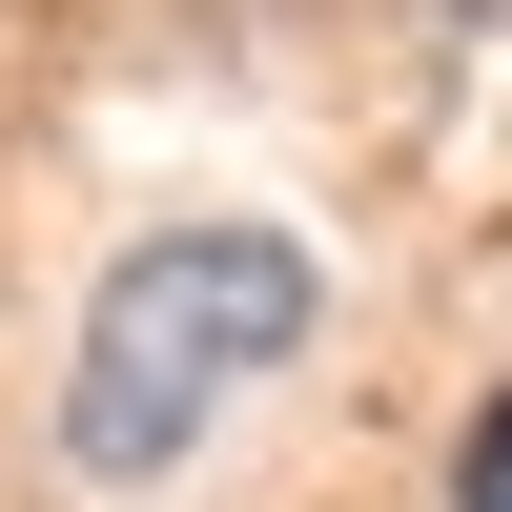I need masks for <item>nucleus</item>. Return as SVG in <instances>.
Segmentation results:
<instances>
[{
	"label": "nucleus",
	"mask_w": 512,
	"mask_h": 512,
	"mask_svg": "<svg viewBox=\"0 0 512 512\" xmlns=\"http://www.w3.org/2000/svg\"><path fill=\"white\" fill-rule=\"evenodd\" d=\"M451 512H512V390L472 410V451H451Z\"/></svg>",
	"instance_id": "f03ea898"
},
{
	"label": "nucleus",
	"mask_w": 512,
	"mask_h": 512,
	"mask_svg": "<svg viewBox=\"0 0 512 512\" xmlns=\"http://www.w3.org/2000/svg\"><path fill=\"white\" fill-rule=\"evenodd\" d=\"M328 328V267L287 226H144L82 308V369H62V472L82 492H164L287 349Z\"/></svg>",
	"instance_id": "f257e3e1"
}]
</instances>
